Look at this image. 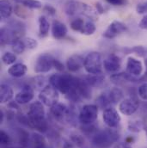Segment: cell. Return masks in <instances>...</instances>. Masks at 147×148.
I'll list each match as a JSON object with an SVG mask.
<instances>
[{
	"label": "cell",
	"mask_w": 147,
	"mask_h": 148,
	"mask_svg": "<svg viewBox=\"0 0 147 148\" xmlns=\"http://www.w3.org/2000/svg\"><path fill=\"white\" fill-rule=\"evenodd\" d=\"M141 127H142V126L139 121H130L128 123V129L132 132L138 133L140 131Z\"/></svg>",
	"instance_id": "obj_33"
},
{
	"label": "cell",
	"mask_w": 147,
	"mask_h": 148,
	"mask_svg": "<svg viewBox=\"0 0 147 148\" xmlns=\"http://www.w3.org/2000/svg\"><path fill=\"white\" fill-rule=\"evenodd\" d=\"M23 41H24V44H25L26 47L29 48V49H35V48H36L37 46H38V42H37L36 40H35L33 38H30V37L25 38Z\"/></svg>",
	"instance_id": "obj_32"
},
{
	"label": "cell",
	"mask_w": 147,
	"mask_h": 148,
	"mask_svg": "<svg viewBox=\"0 0 147 148\" xmlns=\"http://www.w3.org/2000/svg\"><path fill=\"white\" fill-rule=\"evenodd\" d=\"M139 27L141 29L147 30V15H146V16L141 19V21H140L139 23Z\"/></svg>",
	"instance_id": "obj_40"
},
{
	"label": "cell",
	"mask_w": 147,
	"mask_h": 148,
	"mask_svg": "<svg viewBox=\"0 0 147 148\" xmlns=\"http://www.w3.org/2000/svg\"><path fill=\"white\" fill-rule=\"evenodd\" d=\"M84 58L78 54H74L71 56L66 61V66L68 70L72 73H76L83 67Z\"/></svg>",
	"instance_id": "obj_18"
},
{
	"label": "cell",
	"mask_w": 147,
	"mask_h": 148,
	"mask_svg": "<svg viewBox=\"0 0 147 148\" xmlns=\"http://www.w3.org/2000/svg\"><path fill=\"white\" fill-rule=\"evenodd\" d=\"M78 82V78L69 74H53L49 78V84L64 95H68L77 89Z\"/></svg>",
	"instance_id": "obj_2"
},
{
	"label": "cell",
	"mask_w": 147,
	"mask_h": 148,
	"mask_svg": "<svg viewBox=\"0 0 147 148\" xmlns=\"http://www.w3.org/2000/svg\"><path fill=\"white\" fill-rule=\"evenodd\" d=\"M136 11L138 14H144L147 12V1L141 2L137 4L136 6Z\"/></svg>",
	"instance_id": "obj_36"
},
{
	"label": "cell",
	"mask_w": 147,
	"mask_h": 148,
	"mask_svg": "<svg viewBox=\"0 0 147 148\" xmlns=\"http://www.w3.org/2000/svg\"><path fill=\"white\" fill-rule=\"evenodd\" d=\"M123 98V92L118 88H113L109 91L102 94L97 99V106L107 107L110 104H116Z\"/></svg>",
	"instance_id": "obj_8"
},
{
	"label": "cell",
	"mask_w": 147,
	"mask_h": 148,
	"mask_svg": "<svg viewBox=\"0 0 147 148\" xmlns=\"http://www.w3.org/2000/svg\"><path fill=\"white\" fill-rule=\"evenodd\" d=\"M67 34V28L66 26L58 21V20H53V24H52V35L53 37L56 40H62L65 38Z\"/></svg>",
	"instance_id": "obj_19"
},
{
	"label": "cell",
	"mask_w": 147,
	"mask_h": 148,
	"mask_svg": "<svg viewBox=\"0 0 147 148\" xmlns=\"http://www.w3.org/2000/svg\"><path fill=\"white\" fill-rule=\"evenodd\" d=\"M16 60V56L13 53H10L7 52L5 53L3 56H2V61L3 64L10 66V65H13Z\"/></svg>",
	"instance_id": "obj_29"
},
{
	"label": "cell",
	"mask_w": 147,
	"mask_h": 148,
	"mask_svg": "<svg viewBox=\"0 0 147 148\" xmlns=\"http://www.w3.org/2000/svg\"><path fill=\"white\" fill-rule=\"evenodd\" d=\"M63 148H74L72 145H70V144H66L65 145V147Z\"/></svg>",
	"instance_id": "obj_46"
},
{
	"label": "cell",
	"mask_w": 147,
	"mask_h": 148,
	"mask_svg": "<svg viewBox=\"0 0 147 148\" xmlns=\"http://www.w3.org/2000/svg\"><path fill=\"white\" fill-rule=\"evenodd\" d=\"M25 8L26 7H24L23 5H22V4H17V5H16V7H15V9H14V12H15V14L18 16V17H20V18H22V19H25V18H27L28 17V11L25 10Z\"/></svg>",
	"instance_id": "obj_30"
},
{
	"label": "cell",
	"mask_w": 147,
	"mask_h": 148,
	"mask_svg": "<svg viewBox=\"0 0 147 148\" xmlns=\"http://www.w3.org/2000/svg\"><path fill=\"white\" fill-rule=\"evenodd\" d=\"M10 135L7 134V133H5L4 131H1V133H0V142H1V144L2 145H8L10 142Z\"/></svg>",
	"instance_id": "obj_35"
},
{
	"label": "cell",
	"mask_w": 147,
	"mask_h": 148,
	"mask_svg": "<svg viewBox=\"0 0 147 148\" xmlns=\"http://www.w3.org/2000/svg\"><path fill=\"white\" fill-rule=\"evenodd\" d=\"M88 84L90 86H99L101 85L104 81V77L100 75H90L87 77V79L85 80Z\"/></svg>",
	"instance_id": "obj_26"
},
{
	"label": "cell",
	"mask_w": 147,
	"mask_h": 148,
	"mask_svg": "<svg viewBox=\"0 0 147 148\" xmlns=\"http://www.w3.org/2000/svg\"><path fill=\"white\" fill-rule=\"evenodd\" d=\"M109 3L115 6H120L126 3V0H106Z\"/></svg>",
	"instance_id": "obj_39"
},
{
	"label": "cell",
	"mask_w": 147,
	"mask_h": 148,
	"mask_svg": "<svg viewBox=\"0 0 147 148\" xmlns=\"http://www.w3.org/2000/svg\"><path fill=\"white\" fill-rule=\"evenodd\" d=\"M139 107V102L136 97H128L122 100L119 105V110L125 115H132L138 110Z\"/></svg>",
	"instance_id": "obj_11"
},
{
	"label": "cell",
	"mask_w": 147,
	"mask_h": 148,
	"mask_svg": "<svg viewBox=\"0 0 147 148\" xmlns=\"http://www.w3.org/2000/svg\"><path fill=\"white\" fill-rule=\"evenodd\" d=\"M14 96V91L13 89L6 84H3L0 86V103H6L8 102H10Z\"/></svg>",
	"instance_id": "obj_20"
},
{
	"label": "cell",
	"mask_w": 147,
	"mask_h": 148,
	"mask_svg": "<svg viewBox=\"0 0 147 148\" xmlns=\"http://www.w3.org/2000/svg\"><path fill=\"white\" fill-rule=\"evenodd\" d=\"M27 66L23 64V63H16V64H14L12 65L9 70H8V73L10 74V76L14 77H16V78H19V77H23L26 73H27Z\"/></svg>",
	"instance_id": "obj_21"
},
{
	"label": "cell",
	"mask_w": 147,
	"mask_h": 148,
	"mask_svg": "<svg viewBox=\"0 0 147 148\" xmlns=\"http://www.w3.org/2000/svg\"><path fill=\"white\" fill-rule=\"evenodd\" d=\"M98 117V106L96 104H86L79 112L78 120L83 126L93 124Z\"/></svg>",
	"instance_id": "obj_7"
},
{
	"label": "cell",
	"mask_w": 147,
	"mask_h": 148,
	"mask_svg": "<svg viewBox=\"0 0 147 148\" xmlns=\"http://www.w3.org/2000/svg\"><path fill=\"white\" fill-rule=\"evenodd\" d=\"M29 125L39 132H46L47 130V122L46 121V112L44 104L40 102H35L29 106L28 111Z\"/></svg>",
	"instance_id": "obj_1"
},
{
	"label": "cell",
	"mask_w": 147,
	"mask_h": 148,
	"mask_svg": "<svg viewBox=\"0 0 147 148\" xmlns=\"http://www.w3.org/2000/svg\"><path fill=\"white\" fill-rule=\"evenodd\" d=\"M25 27L18 21H12L8 27H3L0 30V42L2 46L12 44L24 35Z\"/></svg>",
	"instance_id": "obj_3"
},
{
	"label": "cell",
	"mask_w": 147,
	"mask_h": 148,
	"mask_svg": "<svg viewBox=\"0 0 147 148\" xmlns=\"http://www.w3.org/2000/svg\"><path fill=\"white\" fill-rule=\"evenodd\" d=\"M11 48L13 50V52L16 54H22L26 48V46L24 44V41L18 39L16 40L12 44H11Z\"/></svg>",
	"instance_id": "obj_28"
},
{
	"label": "cell",
	"mask_w": 147,
	"mask_h": 148,
	"mask_svg": "<svg viewBox=\"0 0 147 148\" xmlns=\"http://www.w3.org/2000/svg\"><path fill=\"white\" fill-rule=\"evenodd\" d=\"M54 58L49 53L40 54L37 59L35 65V72L36 73H46L51 71L53 67Z\"/></svg>",
	"instance_id": "obj_10"
},
{
	"label": "cell",
	"mask_w": 147,
	"mask_h": 148,
	"mask_svg": "<svg viewBox=\"0 0 147 148\" xmlns=\"http://www.w3.org/2000/svg\"><path fill=\"white\" fill-rule=\"evenodd\" d=\"M50 30V23L46 16H41L39 17V36L40 38H45L48 36Z\"/></svg>",
	"instance_id": "obj_23"
},
{
	"label": "cell",
	"mask_w": 147,
	"mask_h": 148,
	"mask_svg": "<svg viewBox=\"0 0 147 148\" xmlns=\"http://www.w3.org/2000/svg\"><path fill=\"white\" fill-rule=\"evenodd\" d=\"M13 12V7L10 0L0 1V16L3 19L9 18Z\"/></svg>",
	"instance_id": "obj_22"
},
{
	"label": "cell",
	"mask_w": 147,
	"mask_h": 148,
	"mask_svg": "<svg viewBox=\"0 0 147 148\" xmlns=\"http://www.w3.org/2000/svg\"><path fill=\"white\" fill-rule=\"evenodd\" d=\"M96 10L100 14H103L104 12V8H103V6L100 3H96Z\"/></svg>",
	"instance_id": "obj_43"
},
{
	"label": "cell",
	"mask_w": 147,
	"mask_h": 148,
	"mask_svg": "<svg viewBox=\"0 0 147 148\" xmlns=\"http://www.w3.org/2000/svg\"><path fill=\"white\" fill-rule=\"evenodd\" d=\"M119 134L113 129H104L97 132L93 137V144L98 148H109L117 141Z\"/></svg>",
	"instance_id": "obj_5"
},
{
	"label": "cell",
	"mask_w": 147,
	"mask_h": 148,
	"mask_svg": "<svg viewBox=\"0 0 147 148\" xmlns=\"http://www.w3.org/2000/svg\"><path fill=\"white\" fill-rule=\"evenodd\" d=\"M116 148H132V147L129 145V143H122L118 145V147Z\"/></svg>",
	"instance_id": "obj_44"
},
{
	"label": "cell",
	"mask_w": 147,
	"mask_h": 148,
	"mask_svg": "<svg viewBox=\"0 0 147 148\" xmlns=\"http://www.w3.org/2000/svg\"><path fill=\"white\" fill-rule=\"evenodd\" d=\"M43 10L46 13H47L48 15H50V16H55L56 15V10H55V8L53 7V6H51V5H48V4L45 5L43 7Z\"/></svg>",
	"instance_id": "obj_37"
},
{
	"label": "cell",
	"mask_w": 147,
	"mask_h": 148,
	"mask_svg": "<svg viewBox=\"0 0 147 148\" xmlns=\"http://www.w3.org/2000/svg\"><path fill=\"white\" fill-rule=\"evenodd\" d=\"M16 3L23 5L27 9L37 10L42 7V3L38 0H14Z\"/></svg>",
	"instance_id": "obj_25"
},
{
	"label": "cell",
	"mask_w": 147,
	"mask_h": 148,
	"mask_svg": "<svg viewBox=\"0 0 147 148\" xmlns=\"http://www.w3.org/2000/svg\"><path fill=\"white\" fill-rule=\"evenodd\" d=\"M34 90L29 86L24 87L15 97V101L19 105H24L31 102L34 98Z\"/></svg>",
	"instance_id": "obj_15"
},
{
	"label": "cell",
	"mask_w": 147,
	"mask_h": 148,
	"mask_svg": "<svg viewBox=\"0 0 147 148\" xmlns=\"http://www.w3.org/2000/svg\"><path fill=\"white\" fill-rule=\"evenodd\" d=\"M139 96L141 99L147 101V83H144L139 86Z\"/></svg>",
	"instance_id": "obj_34"
},
{
	"label": "cell",
	"mask_w": 147,
	"mask_h": 148,
	"mask_svg": "<svg viewBox=\"0 0 147 148\" xmlns=\"http://www.w3.org/2000/svg\"><path fill=\"white\" fill-rule=\"evenodd\" d=\"M146 77H147V71H146Z\"/></svg>",
	"instance_id": "obj_48"
},
{
	"label": "cell",
	"mask_w": 147,
	"mask_h": 148,
	"mask_svg": "<svg viewBox=\"0 0 147 148\" xmlns=\"http://www.w3.org/2000/svg\"><path fill=\"white\" fill-rule=\"evenodd\" d=\"M39 100L45 106L52 108L59 103V91L49 84L40 92Z\"/></svg>",
	"instance_id": "obj_9"
},
{
	"label": "cell",
	"mask_w": 147,
	"mask_h": 148,
	"mask_svg": "<svg viewBox=\"0 0 147 148\" xmlns=\"http://www.w3.org/2000/svg\"><path fill=\"white\" fill-rule=\"evenodd\" d=\"M69 109L66 104L58 103L54 106L51 108V114L53 116V118L59 121H63L65 118H66L69 115Z\"/></svg>",
	"instance_id": "obj_17"
},
{
	"label": "cell",
	"mask_w": 147,
	"mask_h": 148,
	"mask_svg": "<svg viewBox=\"0 0 147 148\" xmlns=\"http://www.w3.org/2000/svg\"><path fill=\"white\" fill-rule=\"evenodd\" d=\"M83 67L90 75H100L103 73V62L102 56L97 52H91L84 58Z\"/></svg>",
	"instance_id": "obj_6"
},
{
	"label": "cell",
	"mask_w": 147,
	"mask_h": 148,
	"mask_svg": "<svg viewBox=\"0 0 147 148\" xmlns=\"http://www.w3.org/2000/svg\"><path fill=\"white\" fill-rule=\"evenodd\" d=\"M53 67L57 70V71H59V72H62V71H64V65L59 61V60H54V61H53Z\"/></svg>",
	"instance_id": "obj_38"
},
{
	"label": "cell",
	"mask_w": 147,
	"mask_h": 148,
	"mask_svg": "<svg viewBox=\"0 0 147 148\" xmlns=\"http://www.w3.org/2000/svg\"><path fill=\"white\" fill-rule=\"evenodd\" d=\"M126 73L130 76L138 77L143 73V65L142 62L133 57H129L126 61Z\"/></svg>",
	"instance_id": "obj_14"
},
{
	"label": "cell",
	"mask_w": 147,
	"mask_h": 148,
	"mask_svg": "<svg viewBox=\"0 0 147 148\" xmlns=\"http://www.w3.org/2000/svg\"><path fill=\"white\" fill-rule=\"evenodd\" d=\"M31 141L33 148H46V142L45 138L38 133L32 134Z\"/></svg>",
	"instance_id": "obj_24"
},
{
	"label": "cell",
	"mask_w": 147,
	"mask_h": 148,
	"mask_svg": "<svg viewBox=\"0 0 147 148\" xmlns=\"http://www.w3.org/2000/svg\"><path fill=\"white\" fill-rule=\"evenodd\" d=\"M126 29L127 28L126 24H124L120 21H113L109 25L107 29L103 32V36L107 39H113L118 36L119 35L122 34L123 32L126 31Z\"/></svg>",
	"instance_id": "obj_13"
},
{
	"label": "cell",
	"mask_w": 147,
	"mask_h": 148,
	"mask_svg": "<svg viewBox=\"0 0 147 148\" xmlns=\"http://www.w3.org/2000/svg\"><path fill=\"white\" fill-rule=\"evenodd\" d=\"M65 11L68 16L83 15L90 19L97 20V10L84 3L70 1L66 4Z\"/></svg>",
	"instance_id": "obj_4"
},
{
	"label": "cell",
	"mask_w": 147,
	"mask_h": 148,
	"mask_svg": "<svg viewBox=\"0 0 147 148\" xmlns=\"http://www.w3.org/2000/svg\"><path fill=\"white\" fill-rule=\"evenodd\" d=\"M133 51H134L137 54L140 55V56H144V53H145V49L142 47H135Z\"/></svg>",
	"instance_id": "obj_42"
},
{
	"label": "cell",
	"mask_w": 147,
	"mask_h": 148,
	"mask_svg": "<svg viewBox=\"0 0 147 148\" xmlns=\"http://www.w3.org/2000/svg\"><path fill=\"white\" fill-rule=\"evenodd\" d=\"M103 119L104 123L109 128H115L120 122V116L117 110L113 108H107L103 114Z\"/></svg>",
	"instance_id": "obj_12"
},
{
	"label": "cell",
	"mask_w": 147,
	"mask_h": 148,
	"mask_svg": "<svg viewBox=\"0 0 147 148\" xmlns=\"http://www.w3.org/2000/svg\"><path fill=\"white\" fill-rule=\"evenodd\" d=\"M72 141L75 142L77 145H78V146H80V145H83V140L81 138V136H79V135H75L73 137H72Z\"/></svg>",
	"instance_id": "obj_41"
},
{
	"label": "cell",
	"mask_w": 147,
	"mask_h": 148,
	"mask_svg": "<svg viewBox=\"0 0 147 148\" xmlns=\"http://www.w3.org/2000/svg\"><path fill=\"white\" fill-rule=\"evenodd\" d=\"M96 27L95 23L92 21H88V22H85L83 28L80 33L84 36H92L96 32Z\"/></svg>",
	"instance_id": "obj_27"
},
{
	"label": "cell",
	"mask_w": 147,
	"mask_h": 148,
	"mask_svg": "<svg viewBox=\"0 0 147 148\" xmlns=\"http://www.w3.org/2000/svg\"><path fill=\"white\" fill-rule=\"evenodd\" d=\"M85 22L82 19V18H76L73 21H72L71 23V29L74 30V31H79L81 32V30L83 28Z\"/></svg>",
	"instance_id": "obj_31"
},
{
	"label": "cell",
	"mask_w": 147,
	"mask_h": 148,
	"mask_svg": "<svg viewBox=\"0 0 147 148\" xmlns=\"http://www.w3.org/2000/svg\"><path fill=\"white\" fill-rule=\"evenodd\" d=\"M0 115H1V117H0V122L3 123V111H0Z\"/></svg>",
	"instance_id": "obj_45"
},
{
	"label": "cell",
	"mask_w": 147,
	"mask_h": 148,
	"mask_svg": "<svg viewBox=\"0 0 147 148\" xmlns=\"http://www.w3.org/2000/svg\"><path fill=\"white\" fill-rule=\"evenodd\" d=\"M121 66V60L116 54H110L103 61V67L109 73H116Z\"/></svg>",
	"instance_id": "obj_16"
},
{
	"label": "cell",
	"mask_w": 147,
	"mask_h": 148,
	"mask_svg": "<svg viewBox=\"0 0 147 148\" xmlns=\"http://www.w3.org/2000/svg\"><path fill=\"white\" fill-rule=\"evenodd\" d=\"M145 131L146 132V134H147V127H145Z\"/></svg>",
	"instance_id": "obj_47"
}]
</instances>
